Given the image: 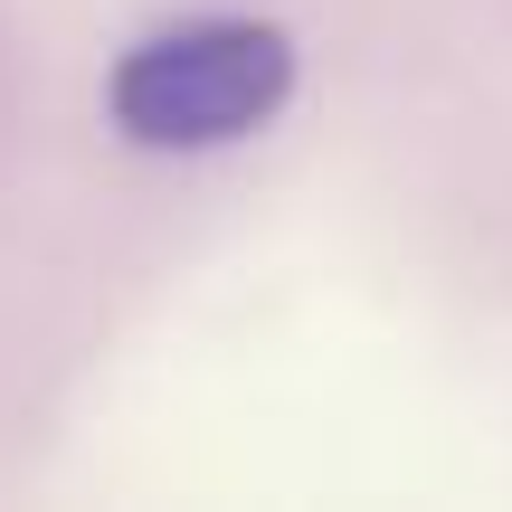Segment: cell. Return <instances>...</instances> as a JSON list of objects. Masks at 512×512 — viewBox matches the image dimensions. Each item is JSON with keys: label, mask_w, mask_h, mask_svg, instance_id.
<instances>
[{"label": "cell", "mask_w": 512, "mask_h": 512, "mask_svg": "<svg viewBox=\"0 0 512 512\" xmlns=\"http://www.w3.org/2000/svg\"><path fill=\"white\" fill-rule=\"evenodd\" d=\"M294 95V38L275 19H171L133 38L105 76V114L133 152H228L266 133Z\"/></svg>", "instance_id": "cell-1"}]
</instances>
